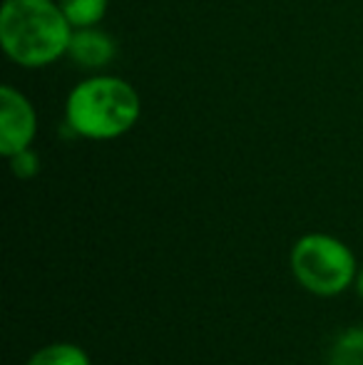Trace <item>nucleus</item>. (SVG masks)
<instances>
[{
	"instance_id": "1",
	"label": "nucleus",
	"mask_w": 363,
	"mask_h": 365,
	"mask_svg": "<svg viewBox=\"0 0 363 365\" xmlns=\"http://www.w3.org/2000/svg\"><path fill=\"white\" fill-rule=\"evenodd\" d=\"M73 30L58 0H5L0 8V45L20 68L58 63L68 55Z\"/></svg>"
},
{
	"instance_id": "2",
	"label": "nucleus",
	"mask_w": 363,
	"mask_h": 365,
	"mask_svg": "<svg viewBox=\"0 0 363 365\" xmlns=\"http://www.w3.org/2000/svg\"><path fill=\"white\" fill-rule=\"evenodd\" d=\"M140 92L115 75H95L70 90L65 125L83 140L107 142L127 135L140 122Z\"/></svg>"
},
{
	"instance_id": "3",
	"label": "nucleus",
	"mask_w": 363,
	"mask_h": 365,
	"mask_svg": "<svg viewBox=\"0 0 363 365\" xmlns=\"http://www.w3.org/2000/svg\"><path fill=\"white\" fill-rule=\"evenodd\" d=\"M289 269L296 284L311 296L336 298L349 291L359 276V261L349 244L339 236L311 231L294 241Z\"/></svg>"
},
{
	"instance_id": "4",
	"label": "nucleus",
	"mask_w": 363,
	"mask_h": 365,
	"mask_svg": "<svg viewBox=\"0 0 363 365\" xmlns=\"http://www.w3.org/2000/svg\"><path fill=\"white\" fill-rule=\"evenodd\" d=\"M38 137V112L13 85L0 87V154L5 159L30 149Z\"/></svg>"
},
{
	"instance_id": "5",
	"label": "nucleus",
	"mask_w": 363,
	"mask_h": 365,
	"mask_svg": "<svg viewBox=\"0 0 363 365\" xmlns=\"http://www.w3.org/2000/svg\"><path fill=\"white\" fill-rule=\"evenodd\" d=\"M117 45L110 33L100 30L97 25L92 28H75L73 38L68 45V58L78 68L85 70H102L115 60Z\"/></svg>"
},
{
	"instance_id": "6",
	"label": "nucleus",
	"mask_w": 363,
	"mask_h": 365,
	"mask_svg": "<svg viewBox=\"0 0 363 365\" xmlns=\"http://www.w3.org/2000/svg\"><path fill=\"white\" fill-rule=\"evenodd\" d=\"M25 365H92L88 351L78 343L58 341L38 348Z\"/></svg>"
},
{
	"instance_id": "7",
	"label": "nucleus",
	"mask_w": 363,
	"mask_h": 365,
	"mask_svg": "<svg viewBox=\"0 0 363 365\" xmlns=\"http://www.w3.org/2000/svg\"><path fill=\"white\" fill-rule=\"evenodd\" d=\"M326 365H363V326H349L334 338Z\"/></svg>"
},
{
	"instance_id": "8",
	"label": "nucleus",
	"mask_w": 363,
	"mask_h": 365,
	"mask_svg": "<svg viewBox=\"0 0 363 365\" xmlns=\"http://www.w3.org/2000/svg\"><path fill=\"white\" fill-rule=\"evenodd\" d=\"M58 3L73 28H92L100 25V20L107 15L110 0H58Z\"/></svg>"
},
{
	"instance_id": "9",
	"label": "nucleus",
	"mask_w": 363,
	"mask_h": 365,
	"mask_svg": "<svg viewBox=\"0 0 363 365\" xmlns=\"http://www.w3.org/2000/svg\"><path fill=\"white\" fill-rule=\"evenodd\" d=\"M8 164H10V172H13V177L23 179V182L38 177V172H40V157H38V152H35L33 147L23 149V152L13 154V157H8Z\"/></svg>"
},
{
	"instance_id": "10",
	"label": "nucleus",
	"mask_w": 363,
	"mask_h": 365,
	"mask_svg": "<svg viewBox=\"0 0 363 365\" xmlns=\"http://www.w3.org/2000/svg\"><path fill=\"white\" fill-rule=\"evenodd\" d=\"M354 289H356V293L361 296V301H363V266L359 269V276H356V284H354Z\"/></svg>"
}]
</instances>
